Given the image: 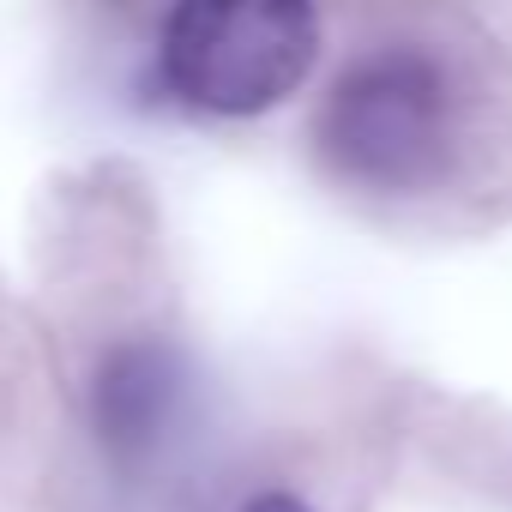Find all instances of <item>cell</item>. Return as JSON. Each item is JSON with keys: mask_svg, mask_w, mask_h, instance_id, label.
<instances>
[{"mask_svg": "<svg viewBox=\"0 0 512 512\" xmlns=\"http://www.w3.org/2000/svg\"><path fill=\"white\" fill-rule=\"evenodd\" d=\"M320 157L338 181L368 193H422L446 175L458 145V97L440 55L386 43L356 55L314 121Z\"/></svg>", "mask_w": 512, "mask_h": 512, "instance_id": "6da1fadb", "label": "cell"}, {"mask_svg": "<svg viewBox=\"0 0 512 512\" xmlns=\"http://www.w3.org/2000/svg\"><path fill=\"white\" fill-rule=\"evenodd\" d=\"M314 61V0H175L157 31V73L169 97L223 121L278 109L302 91Z\"/></svg>", "mask_w": 512, "mask_h": 512, "instance_id": "7a4b0ae2", "label": "cell"}, {"mask_svg": "<svg viewBox=\"0 0 512 512\" xmlns=\"http://www.w3.org/2000/svg\"><path fill=\"white\" fill-rule=\"evenodd\" d=\"M91 434L121 470H145L169 452L193 410V368L169 338H121L91 368Z\"/></svg>", "mask_w": 512, "mask_h": 512, "instance_id": "3957f363", "label": "cell"}, {"mask_svg": "<svg viewBox=\"0 0 512 512\" xmlns=\"http://www.w3.org/2000/svg\"><path fill=\"white\" fill-rule=\"evenodd\" d=\"M241 512H314V506H308V500H296V494H278V488H272V494H253Z\"/></svg>", "mask_w": 512, "mask_h": 512, "instance_id": "277c9868", "label": "cell"}]
</instances>
